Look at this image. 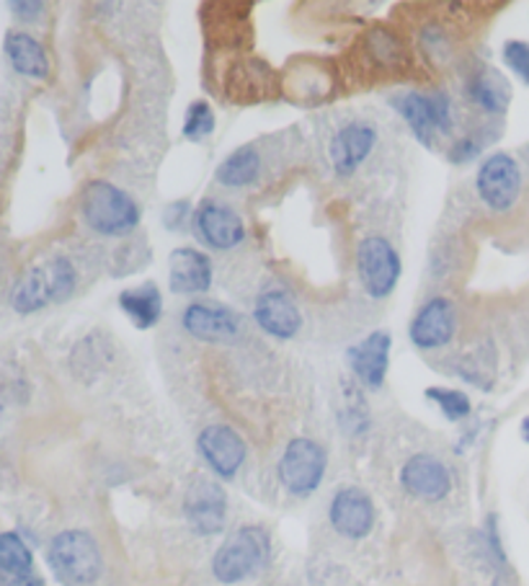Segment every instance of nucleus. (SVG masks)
<instances>
[{
  "instance_id": "f257e3e1",
  "label": "nucleus",
  "mask_w": 529,
  "mask_h": 586,
  "mask_svg": "<svg viewBox=\"0 0 529 586\" xmlns=\"http://www.w3.org/2000/svg\"><path fill=\"white\" fill-rule=\"evenodd\" d=\"M80 212H83L88 228L101 236H127L139 223V207L135 200L109 181H91L83 189Z\"/></svg>"
},
{
  "instance_id": "f03ea898",
  "label": "nucleus",
  "mask_w": 529,
  "mask_h": 586,
  "mask_svg": "<svg viewBox=\"0 0 529 586\" xmlns=\"http://www.w3.org/2000/svg\"><path fill=\"white\" fill-rule=\"evenodd\" d=\"M76 269L68 259H53L44 267H34L21 277L11 292V305L19 313H36L49 303H65L76 290Z\"/></svg>"
},
{
  "instance_id": "7ed1b4c3",
  "label": "nucleus",
  "mask_w": 529,
  "mask_h": 586,
  "mask_svg": "<svg viewBox=\"0 0 529 586\" xmlns=\"http://www.w3.org/2000/svg\"><path fill=\"white\" fill-rule=\"evenodd\" d=\"M49 566L65 586L91 584L101 574V551L83 530L60 532L49 545Z\"/></svg>"
},
{
  "instance_id": "20e7f679",
  "label": "nucleus",
  "mask_w": 529,
  "mask_h": 586,
  "mask_svg": "<svg viewBox=\"0 0 529 586\" xmlns=\"http://www.w3.org/2000/svg\"><path fill=\"white\" fill-rule=\"evenodd\" d=\"M269 559V534L259 527H244L220 548L212 571L223 584H238L254 576Z\"/></svg>"
},
{
  "instance_id": "39448f33",
  "label": "nucleus",
  "mask_w": 529,
  "mask_h": 586,
  "mask_svg": "<svg viewBox=\"0 0 529 586\" xmlns=\"http://www.w3.org/2000/svg\"><path fill=\"white\" fill-rule=\"evenodd\" d=\"M357 272L367 295L382 300L391 295L401 280V256L391 240L370 236L357 248Z\"/></svg>"
},
{
  "instance_id": "423d86ee",
  "label": "nucleus",
  "mask_w": 529,
  "mask_h": 586,
  "mask_svg": "<svg viewBox=\"0 0 529 586\" xmlns=\"http://www.w3.org/2000/svg\"><path fill=\"white\" fill-rule=\"evenodd\" d=\"M326 473V452L313 439H292L279 460V481L295 496H307L320 486Z\"/></svg>"
},
{
  "instance_id": "0eeeda50",
  "label": "nucleus",
  "mask_w": 529,
  "mask_h": 586,
  "mask_svg": "<svg viewBox=\"0 0 529 586\" xmlns=\"http://www.w3.org/2000/svg\"><path fill=\"white\" fill-rule=\"evenodd\" d=\"M393 106L398 109L403 120L424 145H435L437 135H444V132L452 129V106L444 93H435V97L403 93V97L393 99Z\"/></svg>"
},
{
  "instance_id": "6e6552de",
  "label": "nucleus",
  "mask_w": 529,
  "mask_h": 586,
  "mask_svg": "<svg viewBox=\"0 0 529 586\" xmlns=\"http://www.w3.org/2000/svg\"><path fill=\"white\" fill-rule=\"evenodd\" d=\"M519 189L521 173L517 160L504 156V153L486 158V164L477 171V194L491 210H509L519 200Z\"/></svg>"
},
{
  "instance_id": "1a4fd4ad",
  "label": "nucleus",
  "mask_w": 529,
  "mask_h": 586,
  "mask_svg": "<svg viewBox=\"0 0 529 586\" xmlns=\"http://www.w3.org/2000/svg\"><path fill=\"white\" fill-rule=\"evenodd\" d=\"M183 511H187L191 530L200 534H217L225 527V515H227L225 491L220 488V483L215 481L207 478L194 481L187 491Z\"/></svg>"
},
{
  "instance_id": "9d476101",
  "label": "nucleus",
  "mask_w": 529,
  "mask_h": 586,
  "mask_svg": "<svg viewBox=\"0 0 529 586\" xmlns=\"http://www.w3.org/2000/svg\"><path fill=\"white\" fill-rule=\"evenodd\" d=\"M194 230L215 251H227V248H235L246 238L244 219L238 217V212L215 200H204L200 204L194 215Z\"/></svg>"
},
{
  "instance_id": "9b49d317",
  "label": "nucleus",
  "mask_w": 529,
  "mask_h": 586,
  "mask_svg": "<svg viewBox=\"0 0 529 586\" xmlns=\"http://www.w3.org/2000/svg\"><path fill=\"white\" fill-rule=\"evenodd\" d=\"M454 326H458L454 305L447 297H435L416 313L408 336L418 349H439L452 341Z\"/></svg>"
},
{
  "instance_id": "f8f14e48",
  "label": "nucleus",
  "mask_w": 529,
  "mask_h": 586,
  "mask_svg": "<svg viewBox=\"0 0 529 586\" xmlns=\"http://www.w3.org/2000/svg\"><path fill=\"white\" fill-rule=\"evenodd\" d=\"M200 452L212 471L223 478H233L246 460V442L235 429L215 424L200 435Z\"/></svg>"
},
{
  "instance_id": "ddd939ff",
  "label": "nucleus",
  "mask_w": 529,
  "mask_h": 586,
  "mask_svg": "<svg viewBox=\"0 0 529 586\" xmlns=\"http://www.w3.org/2000/svg\"><path fill=\"white\" fill-rule=\"evenodd\" d=\"M374 522L372 499L362 488H341L330 502V525L344 538L359 540L370 534Z\"/></svg>"
},
{
  "instance_id": "4468645a",
  "label": "nucleus",
  "mask_w": 529,
  "mask_h": 586,
  "mask_svg": "<svg viewBox=\"0 0 529 586\" xmlns=\"http://www.w3.org/2000/svg\"><path fill=\"white\" fill-rule=\"evenodd\" d=\"M401 481L408 494H414L418 499L426 502L444 499L452 488V478L450 473H447V467L431 455L410 458L408 463L403 465Z\"/></svg>"
},
{
  "instance_id": "2eb2a0df",
  "label": "nucleus",
  "mask_w": 529,
  "mask_h": 586,
  "mask_svg": "<svg viewBox=\"0 0 529 586\" xmlns=\"http://www.w3.org/2000/svg\"><path fill=\"white\" fill-rule=\"evenodd\" d=\"M256 324L274 339H292L303 326V315H300L297 305L292 297L282 290H269L256 300L254 307Z\"/></svg>"
},
{
  "instance_id": "dca6fc26",
  "label": "nucleus",
  "mask_w": 529,
  "mask_h": 586,
  "mask_svg": "<svg viewBox=\"0 0 529 586\" xmlns=\"http://www.w3.org/2000/svg\"><path fill=\"white\" fill-rule=\"evenodd\" d=\"M391 336L385 331H374L347 351L351 370H354V375L367 387H380L385 383L387 362H391Z\"/></svg>"
},
{
  "instance_id": "f3484780",
  "label": "nucleus",
  "mask_w": 529,
  "mask_h": 586,
  "mask_svg": "<svg viewBox=\"0 0 529 586\" xmlns=\"http://www.w3.org/2000/svg\"><path fill=\"white\" fill-rule=\"evenodd\" d=\"M183 328L200 341H227L238 334V315L212 303H191L183 311Z\"/></svg>"
},
{
  "instance_id": "a211bd4d",
  "label": "nucleus",
  "mask_w": 529,
  "mask_h": 586,
  "mask_svg": "<svg viewBox=\"0 0 529 586\" xmlns=\"http://www.w3.org/2000/svg\"><path fill=\"white\" fill-rule=\"evenodd\" d=\"M374 129L370 124L354 122L349 127H344L339 135L330 143V158H334V168L339 176H351L359 166L370 158V153L374 148Z\"/></svg>"
},
{
  "instance_id": "6ab92c4d",
  "label": "nucleus",
  "mask_w": 529,
  "mask_h": 586,
  "mask_svg": "<svg viewBox=\"0 0 529 586\" xmlns=\"http://www.w3.org/2000/svg\"><path fill=\"white\" fill-rule=\"evenodd\" d=\"M168 284L176 295H196L210 290L212 284V263L204 253L194 248H176L171 253V272Z\"/></svg>"
},
{
  "instance_id": "aec40b11",
  "label": "nucleus",
  "mask_w": 529,
  "mask_h": 586,
  "mask_svg": "<svg viewBox=\"0 0 529 586\" xmlns=\"http://www.w3.org/2000/svg\"><path fill=\"white\" fill-rule=\"evenodd\" d=\"M5 55L13 65V70L21 72L26 78H47L49 72V60L47 53L40 42L34 40L32 34L24 32H9L5 34Z\"/></svg>"
},
{
  "instance_id": "412c9836",
  "label": "nucleus",
  "mask_w": 529,
  "mask_h": 586,
  "mask_svg": "<svg viewBox=\"0 0 529 586\" xmlns=\"http://www.w3.org/2000/svg\"><path fill=\"white\" fill-rule=\"evenodd\" d=\"M120 307L137 328H153L164 315V297L156 284L148 282L143 288L124 290L120 295Z\"/></svg>"
},
{
  "instance_id": "4be33fe9",
  "label": "nucleus",
  "mask_w": 529,
  "mask_h": 586,
  "mask_svg": "<svg viewBox=\"0 0 529 586\" xmlns=\"http://www.w3.org/2000/svg\"><path fill=\"white\" fill-rule=\"evenodd\" d=\"M261 156L254 148H240L227 156L217 168V181L223 187H246L259 179Z\"/></svg>"
},
{
  "instance_id": "5701e85b",
  "label": "nucleus",
  "mask_w": 529,
  "mask_h": 586,
  "mask_svg": "<svg viewBox=\"0 0 529 586\" xmlns=\"http://www.w3.org/2000/svg\"><path fill=\"white\" fill-rule=\"evenodd\" d=\"M468 93L477 106L486 109L491 114H502L506 104H509V88L498 78V72H481V76H475L470 80Z\"/></svg>"
},
{
  "instance_id": "b1692460",
  "label": "nucleus",
  "mask_w": 529,
  "mask_h": 586,
  "mask_svg": "<svg viewBox=\"0 0 529 586\" xmlns=\"http://www.w3.org/2000/svg\"><path fill=\"white\" fill-rule=\"evenodd\" d=\"M32 551L16 532H0V571L5 576L32 574Z\"/></svg>"
},
{
  "instance_id": "393cba45",
  "label": "nucleus",
  "mask_w": 529,
  "mask_h": 586,
  "mask_svg": "<svg viewBox=\"0 0 529 586\" xmlns=\"http://www.w3.org/2000/svg\"><path fill=\"white\" fill-rule=\"evenodd\" d=\"M212 129H215V112H212V106L207 101H194V104L189 106L187 120H183V137L202 140Z\"/></svg>"
},
{
  "instance_id": "a878e982",
  "label": "nucleus",
  "mask_w": 529,
  "mask_h": 586,
  "mask_svg": "<svg viewBox=\"0 0 529 586\" xmlns=\"http://www.w3.org/2000/svg\"><path fill=\"white\" fill-rule=\"evenodd\" d=\"M426 398L435 401L439 408H442V414L447 416V419L458 421V419H465V416L470 414V401L465 393L460 391H447V387H429L426 391Z\"/></svg>"
},
{
  "instance_id": "bb28decb",
  "label": "nucleus",
  "mask_w": 529,
  "mask_h": 586,
  "mask_svg": "<svg viewBox=\"0 0 529 586\" xmlns=\"http://www.w3.org/2000/svg\"><path fill=\"white\" fill-rule=\"evenodd\" d=\"M504 60L521 83L529 86V44L527 42H506Z\"/></svg>"
},
{
  "instance_id": "cd10ccee",
  "label": "nucleus",
  "mask_w": 529,
  "mask_h": 586,
  "mask_svg": "<svg viewBox=\"0 0 529 586\" xmlns=\"http://www.w3.org/2000/svg\"><path fill=\"white\" fill-rule=\"evenodd\" d=\"M9 9L16 13L19 19H24V21H36L42 16V11H44V3H40V0H13V3H9Z\"/></svg>"
},
{
  "instance_id": "c85d7f7f",
  "label": "nucleus",
  "mask_w": 529,
  "mask_h": 586,
  "mask_svg": "<svg viewBox=\"0 0 529 586\" xmlns=\"http://www.w3.org/2000/svg\"><path fill=\"white\" fill-rule=\"evenodd\" d=\"M477 150H481V145L470 140V137H465V140H460L454 148L450 150V158L454 160V164H465V160H470L473 156H477Z\"/></svg>"
},
{
  "instance_id": "c756f323",
  "label": "nucleus",
  "mask_w": 529,
  "mask_h": 586,
  "mask_svg": "<svg viewBox=\"0 0 529 586\" xmlns=\"http://www.w3.org/2000/svg\"><path fill=\"white\" fill-rule=\"evenodd\" d=\"M189 212V204L187 202H173L166 207V225L171 230H179L183 225V217H187Z\"/></svg>"
},
{
  "instance_id": "7c9ffc66",
  "label": "nucleus",
  "mask_w": 529,
  "mask_h": 586,
  "mask_svg": "<svg viewBox=\"0 0 529 586\" xmlns=\"http://www.w3.org/2000/svg\"><path fill=\"white\" fill-rule=\"evenodd\" d=\"M5 586H44V582L40 576L26 574V576H9V582H5Z\"/></svg>"
},
{
  "instance_id": "2f4dec72",
  "label": "nucleus",
  "mask_w": 529,
  "mask_h": 586,
  "mask_svg": "<svg viewBox=\"0 0 529 586\" xmlns=\"http://www.w3.org/2000/svg\"><path fill=\"white\" fill-rule=\"evenodd\" d=\"M525 439H527V442H529V419L525 421Z\"/></svg>"
}]
</instances>
